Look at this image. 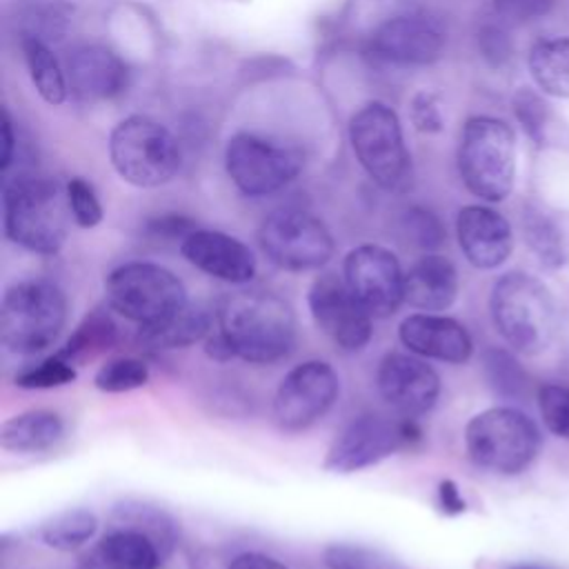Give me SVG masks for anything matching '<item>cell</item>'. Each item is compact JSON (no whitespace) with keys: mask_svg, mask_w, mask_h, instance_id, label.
<instances>
[{"mask_svg":"<svg viewBox=\"0 0 569 569\" xmlns=\"http://www.w3.org/2000/svg\"><path fill=\"white\" fill-rule=\"evenodd\" d=\"M218 333L233 358L251 365H271L287 358L296 345V316L291 305L267 289H238L216 309Z\"/></svg>","mask_w":569,"mask_h":569,"instance_id":"1","label":"cell"},{"mask_svg":"<svg viewBox=\"0 0 569 569\" xmlns=\"http://www.w3.org/2000/svg\"><path fill=\"white\" fill-rule=\"evenodd\" d=\"M2 193L7 238L33 253L60 251L71 222L67 184L27 171L7 178Z\"/></svg>","mask_w":569,"mask_h":569,"instance_id":"2","label":"cell"},{"mask_svg":"<svg viewBox=\"0 0 569 569\" xmlns=\"http://www.w3.org/2000/svg\"><path fill=\"white\" fill-rule=\"evenodd\" d=\"M489 309L498 333L518 353H542L556 336L553 298L529 273L509 271L500 276L491 289Z\"/></svg>","mask_w":569,"mask_h":569,"instance_id":"3","label":"cell"},{"mask_svg":"<svg viewBox=\"0 0 569 569\" xmlns=\"http://www.w3.org/2000/svg\"><path fill=\"white\" fill-rule=\"evenodd\" d=\"M67 322V296L49 280L11 284L0 305V340L18 356L49 349Z\"/></svg>","mask_w":569,"mask_h":569,"instance_id":"4","label":"cell"},{"mask_svg":"<svg viewBox=\"0 0 569 569\" xmlns=\"http://www.w3.org/2000/svg\"><path fill=\"white\" fill-rule=\"evenodd\" d=\"M458 171L465 187L480 200H505L516 178V136L511 127L491 116L469 118L460 133Z\"/></svg>","mask_w":569,"mask_h":569,"instance_id":"5","label":"cell"},{"mask_svg":"<svg viewBox=\"0 0 569 569\" xmlns=\"http://www.w3.org/2000/svg\"><path fill=\"white\" fill-rule=\"evenodd\" d=\"M465 447L476 467L516 476L538 456L540 431L527 413L513 407H491L467 422Z\"/></svg>","mask_w":569,"mask_h":569,"instance_id":"6","label":"cell"},{"mask_svg":"<svg viewBox=\"0 0 569 569\" xmlns=\"http://www.w3.org/2000/svg\"><path fill=\"white\" fill-rule=\"evenodd\" d=\"M109 158L124 182L142 189L167 184L180 169V147L173 133L162 122L140 113L113 127Z\"/></svg>","mask_w":569,"mask_h":569,"instance_id":"7","label":"cell"},{"mask_svg":"<svg viewBox=\"0 0 569 569\" xmlns=\"http://www.w3.org/2000/svg\"><path fill=\"white\" fill-rule=\"evenodd\" d=\"M107 307L138 327L167 320L187 305L182 280L156 262H124L104 282Z\"/></svg>","mask_w":569,"mask_h":569,"instance_id":"8","label":"cell"},{"mask_svg":"<svg viewBox=\"0 0 569 569\" xmlns=\"http://www.w3.org/2000/svg\"><path fill=\"white\" fill-rule=\"evenodd\" d=\"M422 440L416 418L391 420L382 413H362L349 420L333 438L325 456V471L353 473L378 465L400 449H411Z\"/></svg>","mask_w":569,"mask_h":569,"instance_id":"9","label":"cell"},{"mask_svg":"<svg viewBox=\"0 0 569 569\" xmlns=\"http://www.w3.org/2000/svg\"><path fill=\"white\" fill-rule=\"evenodd\" d=\"M351 149L367 176L382 189L396 191L409 178V151L405 147L398 113L385 102H367L349 122Z\"/></svg>","mask_w":569,"mask_h":569,"instance_id":"10","label":"cell"},{"mask_svg":"<svg viewBox=\"0 0 569 569\" xmlns=\"http://www.w3.org/2000/svg\"><path fill=\"white\" fill-rule=\"evenodd\" d=\"M258 242L262 253L287 271H313L333 256V238L327 224L300 209L269 213L258 229Z\"/></svg>","mask_w":569,"mask_h":569,"instance_id":"11","label":"cell"},{"mask_svg":"<svg viewBox=\"0 0 569 569\" xmlns=\"http://www.w3.org/2000/svg\"><path fill=\"white\" fill-rule=\"evenodd\" d=\"M231 182L244 196H269L289 184L302 169L300 151L256 133H236L224 149Z\"/></svg>","mask_w":569,"mask_h":569,"instance_id":"12","label":"cell"},{"mask_svg":"<svg viewBox=\"0 0 569 569\" xmlns=\"http://www.w3.org/2000/svg\"><path fill=\"white\" fill-rule=\"evenodd\" d=\"M340 393V378L325 360L296 365L273 396V418L284 431H305L327 416Z\"/></svg>","mask_w":569,"mask_h":569,"instance_id":"13","label":"cell"},{"mask_svg":"<svg viewBox=\"0 0 569 569\" xmlns=\"http://www.w3.org/2000/svg\"><path fill=\"white\" fill-rule=\"evenodd\" d=\"M309 311L316 327L342 351L367 347L373 336L371 313L353 296L347 280L336 273L318 276L309 287Z\"/></svg>","mask_w":569,"mask_h":569,"instance_id":"14","label":"cell"},{"mask_svg":"<svg viewBox=\"0 0 569 569\" xmlns=\"http://www.w3.org/2000/svg\"><path fill=\"white\" fill-rule=\"evenodd\" d=\"M342 278L373 318H389L405 302V271L393 251L360 244L345 258Z\"/></svg>","mask_w":569,"mask_h":569,"instance_id":"15","label":"cell"},{"mask_svg":"<svg viewBox=\"0 0 569 569\" xmlns=\"http://www.w3.org/2000/svg\"><path fill=\"white\" fill-rule=\"evenodd\" d=\"M382 400L407 418L425 416L440 396V376L416 353H387L376 371Z\"/></svg>","mask_w":569,"mask_h":569,"instance_id":"16","label":"cell"},{"mask_svg":"<svg viewBox=\"0 0 569 569\" xmlns=\"http://www.w3.org/2000/svg\"><path fill=\"white\" fill-rule=\"evenodd\" d=\"M182 258L196 269L231 284H244L256 276L253 251L238 238L216 229H193L180 242Z\"/></svg>","mask_w":569,"mask_h":569,"instance_id":"17","label":"cell"},{"mask_svg":"<svg viewBox=\"0 0 569 569\" xmlns=\"http://www.w3.org/2000/svg\"><path fill=\"white\" fill-rule=\"evenodd\" d=\"M373 51L396 64H429L445 49V31L427 16H396L371 38Z\"/></svg>","mask_w":569,"mask_h":569,"instance_id":"18","label":"cell"},{"mask_svg":"<svg viewBox=\"0 0 569 569\" xmlns=\"http://www.w3.org/2000/svg\"><path fill=\"white\" fill-rule=\"evenodd\" d=\"M456 236L465 258L476 269L500 267L513 249V233L507 218L485 204H469L458 211Z\"/></svg>","mask_w":569,"mask_h":569,"instance_id":"19","label":"cell"},{"mask_svg":"<svg viewBox=\"0 0 569 569\" xmlns=\"http://www.w3.org/2000/svg\"><path fill=\"white\" fill-rule=\"evenodd\" d=\"M400 342L420 358L462 365L471 358L473 340L467 327L449 316L411 313L398 327Z\"/></svg>","mask_w":569,"mask_h":569,"instance_id":"20","label":"cell"},{"mask_svg":"<svg viewBox=\"0 0 569 569\" xmlns=\"http://www.w3.org/2000/svg\"><path fill=\"white\" fill-rule=\"evenodd\" d=\"M69 91L82 102H98L118 96L127 84L124 62L107 47L84 42L67 58Z\"/></svg>","mask_w":569,"mask_h":569,"instance_id":"21","label":"cell"},{"mask_svg":"<svg viewBox=\"0 0 569 569\" xmlns=\"http://www.w3.org/2000/svg\"><path fill=\"white\" fill-rule=\"evenodd\" d=\"M164 556L142 531L113 525L78 562V569H160Z\"/></svg>","mask_w":569,"mask_h":569,"instance_id":"22","label":"cell"},{"mask_svg":"<svg viewBox=\"0 0 569 569\" xmlns=\"http://www.w3.org/2000/svg\"><path fill=\"white\" fill-rule=\"evenodd\" d=\"M458 296V271L440 253H425L405 273V302L420 311H445Z\"/></svg>","mask_w":569,"mask_h":569,"instance_id":"23","label":"cell"},{"mask_svg":"<svg viewBox=\"0 0 569 569\" xmlns=\"http://www.w3.org/2000/svg\"><path fill=\"white\" fill-rule=\"evenodd\" d=\"M64 436V420L51 409H29L7 418L0 427V445L13 453H40Z\"/></svg>","mask_w":569,"mask_h":569,"instance_id":"24","label":"cell"},{"mask_svg":"<svg viewBox=\"0 0 569 569\" xmlns=\"http://www.w3.org/2000/svg\"><path fill=\"white\" fill-rule=\"evenodd\" d=\"M211 311H207L202 305H184L180 311L169 316L162 322L138 327V345L147 349H184L189 345H196L204 340L211 333Z\"/></svg>","mask_w":569,"mask_h":569,"instance_id":"25","label":"cell"},{"mask_svg":"<svg viewBox=\"0 0 569 569\" xmlns=\"http://www.w3.org/2000/svg\"><path fill=\"white\" fill-rule=\"evenodd\" d=\"M111 520L118 527H129L136 531H142L144 536H149L156 547L160 549V553L164 556V560L169 558V553L173 551L176 542H178V522L176 518L149 502H138V500H127L113 507L111 511Z\"/></svg>","mask_w":569,"mask_h":569,"instance_id":"26","label":"cell"},{"mask_svg":"<svg viewBox=\"0 0 569 569\" xmlns=\"http://www.w3.org/2000/svg\"><path fill=\"white\" fill-rule=\"evenodd\" d=\"M118 340V325L113 322L107 307H96L89 311L82 322L73 329V333L67 338L58 356L69 360L71 365H82L98 353L111 349Z\"/></svg>","mask_w":569,"mask_h":569,"instance_id":"27","label":"cell"},{"mask_svg":"<svg viewBox=\"0 0 569 569\" xmlns=\"http://www.w3.org/2000/svg\"><path fill=\"white\" fill-rule=\"evenodd\" d=\"M98 531V516L87 507L62 509L38 525V540L56 551H76Z\"/></svg>","mask_w":569,"mask_h":569,"instance_id":"28","label":"cell"},{"mask_svg":"<svg viewBox=\"0 0 569 569\" xmlns=\"http://www.w3.org/2000/svg\"><path fill=\"white\" fill-rule=\"evenodd\" d=\"M22 53L24 62L31 76V82L40 98L47 104H62L69 93L67 71L60 67L53 51L47 47V42L38 36H24L22 38Z\"/></svg>","mask_w":569,"mask_h":569,"instance_id":"29","label":"cell"},{"mask_svg":"<svg viewBox=\"0 0 569 569\" xmlns=\"http://www.w3.org/2000/svg\"><path fill=\"white\" fill-rule=\"evenodd\" d=\"M529 71L545 93L569 98V38L536 42L529 51Z\"/></svg>","mask_w":569,"mask_h":569,"instance_id":"30","label":"cell"},{"mask_svg":"<svg viewBox=\"0 0 569 569\" xmlns=\"http://www.w3.org/2000/svg\"><path fill=\"white\" fill-rule=\"evenodd\" d=\"M522 229H525L529 249L538 256V260L545 267L558 269L565 264L567 251H565L562 233L545 211L536 207H527L522 213Z\"/></svg>","mask_w":569,"mask_h":569,"instance_id":"31","label":"cell"},{"mask_svg":"<svg viewBox=\"0 0 569 569\" xmlns=\"http://www.w3.org/2000/svg\"><path fill=\"white\" fill-rule=\"evenodd\" d=\"M489 387L505 400H522L529 391V376L507 349H489L482 358Z\"/></svg>","mask_w":569,"mask_h":569,"instance_id":"32","label":"cell"},{"mask_svg":"<svg viewBox=\"0 0 569 569\" xmlns=\"http://www.w3.org/2000/svg\"><path fill=\"white\" fill-rule=\"evenodd\" d=\"M322 565L327 569H405L393 556L353 542H331L322 549Z\"/></svg>","mask_w":569,"mask_h":569,"instance_id":"33","label":"cell"},{"mask_svg":"<svg viewBox=\"0 0 569 569\" xmlns=\"http://www.w3.org/2000/svg\"><path fill=\"white\" fill-rule=\"evenodd\" d=\"M149 382V367L133 356L111 358L93 376V387L102 393H124L140 389Z\"/></svg>","mask_w":569,"mask_h":569,"instance_id":"34","label":"cell"},{"mask_svg":"<svg viewBox=\"0 0 569 569\" xmlns=\"http://www.w3.org/2000/svg\"><path fill=\"white\" fill-rule=\"evenodd\" d=\"M16 385L22 389H53L76 380V365L53 353L31 367H24L16 373Z\"/></svg>","mask_w":569,"mask_h":569,"instance_id":"35","label":"cell"},{"mask_svg":"<svg viewBox=\"0 0 569 569\" xmlns=\"http://www.w3.org/2000/svg\"><path fill=\"white\" fill-rule=\"evenodd\" d=\"M538 409L545 427L558 438L569 440V387L547 382L538 389Z\"/></svg>","mask_w":569,"mask_h":569,"instance_id":"36","label":"cell"},{"mask_svg":"<svg viewBox=\"0 0 569 569\" xmlns=\"http://www.w3.org/2000/svg\"><path fill=\"white\" fill-rule=\"evenodd\" d=\"M67 200L71 209V218L78 227L82 229H93L102 220V204L96 196V189L82 180V178H71L67 182Z\"/></svg>","mask_w":569,"mask_h":569,"instance_id":"37","label":"cell"},{"mask_svg":"<svg viewBox=\"0 0 569 569\" xmlns=\"http://www.w3.org/2000/svg\"><path fill=\"white\" fill-rule=\"evenodd\" d=\"M513 111H516V118L520 120L522 129L527 131V136L536 144H542L545 127H547V118H549V111H547V104L542 102V98L533 89L520 87L513 96Z\"/></svg>","mask_w":569,"mask_h":569,"instance_id":"38","label":"cell"},{"mask_svg":"<svg viewBox=\"0 0 569 569\" xmlns=\"http://www.w3.org/2000/svg\"><path fill=\"white\" fill-rule=\"evenodd\" d=\"M405 231L411 238V242L425 251H433L442 244L445 240V227L438 220L436 213L429 209L413 207L405 216Z\"/></svg>","mask_w":569,"mask_h":569,"instance_id":"39","label":"cell"},{"mask_svg":"<svg viewBox=\"0 0 569 569\" xmlns=\"http://www.w3.org/2000/svg\"><path fill=\"white\" fill-rule=\"evenodd\" d=\"M493 4L500 18L509 22H529L542 18L553 7V0H493Z\"/></svg>","mask_w":569,"mask_h":569,"instance_id":"40","label":"cell"},{"mask_svg":"<svg viewBox=\"0 0 569 569\" xmlns=\"http://www.w3.org/2000/svg\"><path fill=\"white\" fill-rule=\"evenodd\" d=\"M480 49L491 64H502L511 56L509 36L500 24H487L480 31Z\"/></svg>","mask_w":569,"mask_h":569,"instance_id":"41","label":"cell"},{"mask_svg":"<svg viewBox=\"0 0 569 569\" xmlns=\"http://www.w3.org/2000/svg\"><path fill=\"white\" fill-rule=\"evenodd\" d=\"M411 118H413V124L420 129V131H427V133H433V131H440L442 129V118H440V111L436 107V100L429 96V93H418L411 102Z\"/></svg>","mask_w":569,"mask_h":569,"instance_id":"42","label":"cell"},{"mask_svg":"<svg viewBox=\"0 0 569 569\" xmlns=\"http://www.w3.org/2000/svg\"><path fill=\"white\" fill-rule=\"evenodd\" d=\"M149 233L156 236V238H171V240H178L180 242L196 229L193 222L189 218H182V216H162L158 220H151L149 222Z\"/></svg>","mask_w":569,"mask_h":569,"instance_id":"43","label":"cell"},{"mask_svg":"<svg viewBox=\"0 0 569 569\" xmlns=\"http://www.w3.org/2000/svg\"><path fill=\"white\" fill-rule=\"evenodd\" d=\"M438 507L447 516H458V513L467 511V502H465L458 485L451 478H445L438 485Z\"/></svg>","mask_w":569,"mask_h":569,"instance_id":"44","label":"cell"},{"mask_svg":"<svg viewBox=\"0 0 569 569\" xmlns=\"http://www.w3.org/2000/svg\"><path fill=\"white\" fill-rule=\"evenodd\" d=\"M227 569H289L278 558L260 553V551H244L236 556Z\"/></svg>","mask_w":569,"mask_h":569,"instance_id":"45","label":"cell"},{"mask_svg":"<svg viewBox=\"0 0 569 569\" xmlns=\"http://www.w3.org/2000/svg\"><path fill=\"white\" fill-rule=\"evenodd\" d=\"M16 142H18V138L13 136V122H11V118H9V111L4 109L2 111V156H0V171H2V176L11 169V164H13V160H16Z\"/></svg>","mask_w":569,"mask_h":569,"instance_id":"46","label":"cell"},{"mask_svg":"<svg viewBox=\"0 0 569 569\" xmlns=\"http://www.w3.org/2000/svg\"><path fill=\"white\" fill-rule=\"evenodd\" d=\"M511 569H545V567H536V565H516Z\"/></svg>","mask_w":569,"mask_h":569,"instance_id":"47","label":"cell"}]
</instances>
